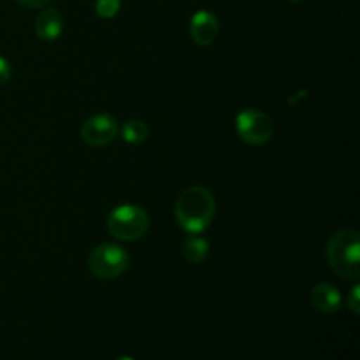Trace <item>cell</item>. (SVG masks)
I'll list each match as a JSON object with an SVG mask.
<instances>
[{
    "label": "cell",
    "instance_id": "obj_1",
    "mask_svg": "<svg viewBox=\"0 0 360 360\" xmlns=\"http://www.w3.org/2000/svg\"><path fill=\"white\" fill-rule=\"evenodd\" d=\"M217 200L206 186H190L179 193L174 206L176 224L188 234H200L211 225Z\"/></svg>",
    "mask_w": 360,
    "mask_h": 360
},
{
    "label": "cell",
    "instance_id": "obj_2",
    "mask_svg": "<svg viewBox=\"0 0 360 360\" xmlns=\"http://www.w3.org/2000/svg\"><path fill=\"white\" fill-rule=\"evenodd\" d=\"M329 267L345 280H357L360 276V241L354 229H341L330 236L327 243Z\"/></svg>",
    "mask_w": 360,
    "mask_h": 360
},
{
    "label": "cell",
    "instance_id": "obj_3",
    "mask_svg": "<svg viewBox=\"0 0 360 360\" xmlns=\"http://www.w3.org/2000/svg\"><path fill=\"white\" fill-rule=\"evenodd\" d=\"M105 227L120 241H137L150 229V214L136 204H122L108 214Z\"/></svg>",
    "mask_w": 360,
    "mask_h": 360
},
{
    "label": "cell",
    "instance_id": "obj_4",
    "mask_svg": "<svg viewBox=\"0 0 360 360\" xmlns=\"http://www.w3.org/2000/svg\"><path fill=\"white\" fill-rule=\"evenodd\" d=\"M130 257L123 246L116 243H102L88 255V269L101 280H115L129 269Z\"/></svg>",
    "mask_w": 360,
    "mask_h": 360
},
{
    "label": "cell",
    "instance_id": "obj_5",
    "mask_svg": "<svg viewBox=\"0 0 360 360\" xmlns=\"http://www.w3.org/2000/svg\"><path fill=\"white\" fill-rule=\"evenodd\" d=\"M236 130L243 143L250 146H262L273 137L274 125L269 116L255 108L243 109L236 118Z\"/></svg>",
    "mask_w": 360,
    "mask_h": 360
},
{
    "label": "cell",
    "instance_id": "obj_6",
    "mask_svg": "<svg viewBox=\"0 0 360 360\" xmlns=\"http://www.w3.org/2000/svg\"><path fill=\"white\" fill-rule=\"evenodd\" d=\"M118 122L111 115H94L81 127V139L91 148L112 143L118 136Z\"/></svg>",
    "mask_w": 360,
    "mask_h": 360
},
{
    "label": "cell",
    "instance_id": "obj_7",
    "mask_svg": "<svg viewBox=\"0 0 360 360\" xmlns=\"http://www.w3.org/2000/svg\"><path fill=\"white\" fill-rule=\"evenodd\" d=\"M220 32V21L210 11H199L190 20V34L199 46H211Z\"/></svg>",
    "mask_w": 360,
    "mask_h": 360
},
{
    "label": "cell",
    "instance_id": "obj_8",
    "mask_svg": "<svg viewBox=\"0 0 360 360\" xmlns=\"http://www.w3.org/2000/svg\"><path fill=\"white\" fill-rule=\"evenodd\" d=\"M63 18L55 7L41 11V14L35 20V34L44 42H53L62 35Z\"/></svg>",
    "mask_w": 360,
    "mask_h": 360
},
{
    "label": "cell",
    "instance_id": "obj_9",
    "mask_svg": "<svg viewBox=\"0 0 360 360\" xmlns=\"http://www.w3.org/2000/svg\"><path fill=\"white\" fill-rule=\"evenodd\" d=\"M341 294L334 285L319 283L311 290V304L326 315L338 313L341 308Z\"/></svg>",
    "mask_w": 360,
    "mask_h": 360
},
{
    "label": "cell",
    "instance_id": "obj_10",
    "mask_svg": "<svg viewBox=\"0 0 360 360\" xmlns=\"http://www.w3.org/2000/svg\"><path fill=\"white\" fill-rule=\"evenodd\" d=\"M181 253L183 259L188 264H200L210 253V243H207V239L200 238V236L192 234L183 245Z\"/></svg>",
    "mask_w": 360,
    "mask_h": 360
},
{
    "label": "cell",
    "instance_id": "obj_11",
    "mask_svg": "<svg viewBox=\"0 0 360 360\" xmlns=\"http://www.w3.org/2000/svg\"><path fill=\"white\" fill-rule=\"evenodd\" d=\"M122 137L129 144H143L150 137V129L143 120H129L123 123Z\"/></svg>",
    "mask_w": 360,
    "mask_h": 360
},
{
    "label": "cell",
    "instance_id": "obj_12",
    "mask_svg": "<svg viewBox=\"0 0 360 360\" xmlns=\"http://www.w3.org/2000/svg\"><path fill=\"white\" fill-rule=\"evenodd\" d=\"M120 7H122V0H97L95 2V13H97L98 18L111 20L118 14Z\"/></svg>",
    "mask_w": 360,
    "mask_h": 360
},
{
    "label": "cell",
    "instance_id": "obj_13",
    "mask_svg": "<svg viewBox=\"0 0 360 360\" xmlns=\"http://www.w3.org/2000/svg\"><path fill=\"white\" fill-rule=\"evenodd\" d=\"M347 308L350 309L354 315H360V287L359 285H355V287L352 288L350 294H348Z\"/></svg>",
    "mask_w": 360,
    "mask_h": 360
},
{
    "label": "cell",
    "instance_id": "obj_14",
    "mask_svg": "<svg viewBox=\"0 0 360 360\" xmlns=\"http://www.w3.org/2000/svg\"><path fill=\"white\" fill-rule=\"evenodd\" d=\"M13 76V69H11V63L6 58L0 56V84H6L7 81Z\"/></svg>",
    "mask_w": 360,
    "mask_h": 360
},
{
    "label": "cell",
    "instance_id": "obj_15",
    "mask_svg": "<svg viewBox=\"0 0 360 360\" xmlns=\"http://www.w3.org/2000/svg\"><path fill=\"white\" fill-rule=\"evenodd\" d=\"M21 6L28 7V9H42L49 4V0H18Z\"/></svg>",
    "mask_w": 360,
    "mask_h": 360
},
{
    "label": "cell",
    "instance_id": "obj_16",
    "mask_svg": "<svg viewBox=\"0 0 360 360\" xmlns=\"http://www.w3.org/2000/svg\"><path fill=\"white\" fill-rule=\"evenodd\" d=\"M116 360H134V359H130V357H120V359H116Z\"/></svg>",
    "mask_w": 360,
    "mask_h": 360
},
{
    "label": "cell",
    "instance_id": "obj_17",
    "mask_svg": "<svg viewBox=\"0 0 360 360\" xmlns=\"http://www.w3.org/2000/svg\"><path fill=\"white\" fill-rule=\"evenodd\" d=\"M290 2H301V0H290Z\"/></svg>",
    "mask_w": 360,
    "mask_h": 360
}]
</instances>
